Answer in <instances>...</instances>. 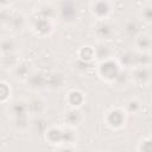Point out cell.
Returning a JSON list of instances; mask_svg holds the SVG:
<instances>
[{
  "mask_svg": "<svg viewBox=\"0 0 152 152\" xmlns=\"http://www.w3.org/2000/svg\"><path fill=\"white\" fill-rule=\"evenodd\" d=\"M114 6L109 1H91L89 2V11L91 15L96 20H106L109 19L113 13Z\"/></svg>",
  "mask_w": 152,
  "mask_h": 152,
  "instance_id": "5b68a950",
  "label": "cell"
},
{
  "mask_svg": "<svg viewBox=\"0 0 152 152\" xmlns=\"http://www.w3.org/2000/svg\"><path fill=\"white\" fill-rule=\"evenodd\" d=\"M138 152H152L150 137H142L138 144Z\"/></svg>",
  "mask_w": 152,
  "mask_h": 152,
  "instance_id": "ffe728a7",
  "label": "cell"
},
{
  "mask_svg": "<svg viewBox=\"0 0 152 152\" xmlns=\"http://www.w3.org/2000/svg\"><path fill=\"white\" fill-rule=\"evenodd\" d=\"M133 45H134V51L138 53H150L151 50V36L147 32H141L139 33L134 39H133Z\"/></svg>",
  "mask_w": 152,
  "mask_h": 152,
  "instance_id": "9c48e42d",
  "label": "cell"
},
{
  "mask_svg": "<svg viewBox=\"0 0 152 152\" xmlns=\"http://www.w3.org/2000/svg\"><path fill=\"white\" fill-rule=\"evenodd\" d=\"M46 80L48 78H45V76L43 74H40L38 71H32L25 81H26V84H27L28 88H31L33 90H38V89L44 88V84H45Z\"/></svg>",
  "mask_w": 152,
  "mask_h": 152,
  "instance_id": "7c38bea8",
  "label": "cell"
},
{
  "mask_svg": "<svg viewBox=\"0 0 152 152\" xmlns=\"http://www.w3.org/2000/svg\"><path fill=\"white\" fill-rule=\"evenodd\" d=\"M57 15L64 23H72L78 18V10L74 2H62L57 10Z\"/></svg>",
  "mask_w": 152,
  "mask_h": 152,
  "instance_id": "52a82bcc",
  "label": "cell"
},
{
  "mask_svg": "<svg viewBox=\"0 0 152 152\" xmlns=\"http://www.w3.org/2000/svg\"><path fill=\"white\" fill-rule=\"evenodd\" d=\"M124 110L126 112L127 115H131V114H138L141 108H142V103L140 100H138L137 97H132V99H128L125 104H124Z\"/></svg>",
  "mask_w": 152,
  "mask_h": 152,
  "instance_id": "ac0fdd59",
  "label": "cell"
},
{
  "mask_svg": "<svg viewBox=\"0 0 152 152\" xmlns=\"http://www.w3.org/2000/svg\"><path fill=\"white\" fill-rule=\"evenodd\" d=\"M84 100H86L84 94L77 89L69 90L66 94V97H65V101L68 102L69 107L70 108H77V109H80V107L84 103Z\"/></svg>",
  "mask_w": 152,
  "mask_h": 152,
  "instance_id": "8fae6325",
  "label": "cell"
},
{
  "mask_svg": "<svg viewBox=\"0 0 152 152\" xmlns=\"http://www.w3.org/2000/svg\"><path fill=\"white\" fill-rule=\"evenodd\" d=\"M122 68L119 65L118 61H114L113 58L100 62L96 69V72L99 75V77L108 83H114L118 78V76L120 75Z\"/></svg>",
  "mask_w": 152,
  "mask_h": 152,
  "instance_id": "3957f363",
  "label": "cell"
},
{
  "mask_svg": "<svg viewBox=\"0 0 152 152\" xmlns=\"http://www.w3.org/2000/svg\"><path fill=\"white\" fill-rule=\"evenodd\" d=\"M129 78L139 87H145L150 84L151 81V68L150 65H139L132 69Z\"/></svg>",
  "mask_w": 152,
  "mask_h": 152,
  "instance_id": "8992f818",
  "label": "cell"
},
{
  "mask_svg": "<svg viewBox=\"0 0 152 152\" xmlns=\"http://www.w3.org/2000/svg\"><path fill=\"white\" fill-rule=\"evenodd\" d=\"M138 19L141 21V24H146V25L151 24L152 21V2L151 1H147L142 5V7L139 11Z\"/></svg>",
  "mask_w": 152,
  "mask_h": 152,
  "instance_id": "e0dca14e",
  "label": "cell"
},
{
  "mask_svg": "<svg viewBox=\"0 0 152 152\" xmlns=\"http://www.w3.org/2000/svg\"><path fill=\"white\" fill-rule=\"evenodd\" d=\"M18 50H19V42L14 37L6 36L0 38V53L4 57L15 55Z\"/></svg>",
  "mask_w": 152,
  "mask_h": 152,
  "instance_id": "ba28073f",
  "label": "cell"
},
{
  "mask_svg": "<svg viewBox=\"0 0 152 152\" xmlns=\"http://www.w3.org/2000/svg\"><path fill=\"white\" fill-rule=\"evenodd\" d=\"M11 95V88L6 82H0V102L7 101Z\"/></svg>",
  "mask_w": 152,
  "mask_h": 152,
  "instance_id": "44dd1931",
  "label": "cell"
},
{
  "mask_svg": "<svg viewBox=\"0 0 152 152\" xmlns=\"http://www.w3.org/2000/svg\"><path fill=\"white\" fill-rule=\"evenodd\" d=\"M27 25L36 36L46 37L50 36L55 30V19L34 14V17H32L31 20H28Z\"/></svg>",
  "mask_w": 152,
  "mask_h": 152,
  "instance_id": "6da1fadb",
  "label": "cell"
},
{
  "mask_svg": "<svg viewBox=\"0 0 152 152\" xmlns=\"http://www.w3.org/2000/svg\"><path fill=\"white\" fill-rule=\"evenodd\" d=\"M12 71H13V75L15 78H21V80H26L30 76V74L32 72L28 64L25 62H18L12 68Z\"/></svg>",
  "mask_w": 152,
  "mask_h": 152,
  "instance_id": "2e32d148",
  "label": "cell"
},
{
  "mask_svg": "<svg viewBox=\"0 0 152 152\" xmlns=\"http://www.w3.org/2000/svg\"><path fill=\"white\" fill-rule=\"evenodd\" d=\"M127 114L121 107H113L110 108L104 115V124L110 129H121L126 126L127 122Z\"/></svg>",
  "mask_w": 152,
  "mask_h": 152,
  "instance_id": "277c9868",
  "label": "cell"
},
{
  "mask_svg": "<svg viewBox=\"0 0 152 152\" xmlns=\"http://www.w3.org/2000/svg\"><path fill=\"white\" fill-rule=\"evenodd\" d=\"M63 120H64V126L76 128L77 126H80L84 121V115L77 108H69L64 113Z\"/></svg>",
  "mask_w": 152,
  "mask_h": 152,
  "instance_id": "30bf717a",
  "label": "cell"
},
{
  "mask_svg": "<svg viewBox=\"0 0 152 152\" xmlns=\"http://www.w3.org/2000/svg\"><path fill=\"white\" fill-rule=\"evenodd\" d=\"M45 138L52 145H56V146L63 145V131H62V127H58V126L50 127L45 133Z\"/></svg>",
  "mask_w": 152,
  "mask_h": 152,
  "instance_id": "4fadbf2b",
  "label": "cell"
},
{
  "mask_svg": "<svg viewBox=\"0 0 152 152\" xmlns=\"http://www.w3.org/2000/svg\"><path fill=\"white\" fill-rule=\"evenodd\" d=\"M56 152H77L75 145H59L57 146Z\"/></svg>",
  "mask_w": 152,
  "mask_h": 152,
  "instance_id": "7402d4cb",
  "label": "cell"
},
{
  "mask_svg": "<svg viewBox=\"0 0 152 152\" xmlns=\"http://www.w3.org/2000/svg\"><path fill=\"white\" fill-rule=\"evenodd\" d=\"M116 31L118 26L110 19L96 20V23L93 26V33L100 40L99 43H106L107 40L113 39L116 34Z\"/></svg>",
  "mask_w": 152,
  "mask_h": 152,
  "instance_id": "7a4b0ae2",
  "label": "cell"
},
{
  "mask_svg": "<svg viewBox=\"0 0 152 152\" xmlns=\"http://www.w3.org/2000/svg\"><path fill=\"white\" fill-rule=\"evenodd\" d=\"M94 55L95 58L99 59L100 62L107 61L113 58V50L108 46V44L106 43H99L95 48H94Z\"/></svg>",
  "mask_w": 152,
  "mask_h": 152,
  "instance_id": "5bb4252c",
  "label": "cell"
},
{
  "mask_svg": "<svg viewBox=\"0 0 152 152\" xmlns=\"http://www.w3.org/2000/svg\"><path fill=\"white\" fill-rule=\"evenodd\" d=\"M26 107H27V113H32V114H39L45 109V103L42 99L39 97H34L31 100L26 101Z\"/></svg>",
  "mask_w": 152,
  "mask_h": 152,
  "instance_id": "d6986e66",
  "label": "cell"
},
{
  "mask_svg": "<svg viewBox=\"0 0 152 152\" xmlns=\"http://www.w3.org/2000/svg\"><path fill=\"white\" fill-rule=\"evenodd\" d=\"M140 27H141V21H140L139 19H131V20H128V21L125 24L124 30H125V33H126L129 38L134 39L139 33L142 32Z\"/></svg>",
  "mask_w": 152,
  "mask_h": 152,
  "instance_id": "9a60e30c",
  "label": "cell"
}]
</instances>
